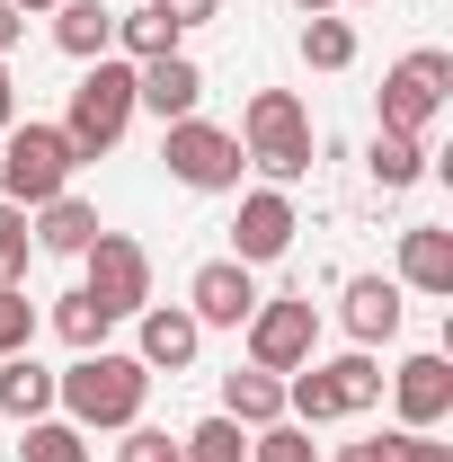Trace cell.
<instances>
[{
    "mask_svg": "<svg viewBox=\"0 0 453 462\" xmlns=\"http://www.w3.org/2000/svg\"><path fill=\"white\" fill-rule=\"evenodd\" d=\"M80 293H89L107 320H134V311L152 302V249L125 240V231H98V240L80 249Z\"/></svg>",
    "mask_w": 453,
    "mask_h": 462,
    "instance_id": "obj_7",
    "label": "cell"
},
{
    "mask_svg": "<svg viewBox=\"0 0 453 462\" xmlns=\"http://www.w3.org/2000/svg\"><path fill=\"white\" fill-rule=\"evenodd\" d=\"M249 462H320V445H311V427L276 418V427H258V436H249Z\"/></svg>",
    "mask_w": 453,
    "mask_h": 462,
    "instance_id": "obj_28",
    "label": "cell"
},
{
    "mask_svg": "<svg viewBox=\"0 0 453 462\" xmlns=\"http://www.w3.org/2000/svg\"><path fill=\"white\" fill-rule=\"evenodd\" d=\"M383 392H392V409H400V427H445L453 418V365L427 346V356H400L392 374H383Z\"/></svg>",
    "mask_w": 453,
    "mask_h": 462,
    "instance_id": "obj_10",
    "label": "cell"
},
{
    "mask_svg": "<svg viewBox=\"0 0 453 462\" xmlns=\"http://www.w3.org/2000/svg\"><path fill=\"white\" fill-rule=\"evenodd\" d=\"M223 418L249 427V436L276 427V418H284V374H258V365H249V374H223Z\"/></svg>",
    "mask_w": 453,
    "mask_h": 462,
    "instance_id": "obj_18",
    "label": "cell"
},
{
    "mask_svg": "<svg viewBox=\"0 0 453 462\" xmlns=\"http://www.w3.org/2000/svg\"><path fill=\"white\" fill-rule=\"evenodd\" d=\"M240 338H249L258 374H302L311 346H320V311H311V293H258V311L240 320Z\"/></svg>",
    "mask_w": 453,
    "mask_h": 462,
    "instance_id": "obj_5",
    "label": "cell"
},
{
    "mask_svg": "<svg viewBox=\"0 0 453 462\" xmlns=\"http://www.w3.org/2000/svg\"><path fill=\"white\" fill-rule=\"evenodd\" d=\"M27 258H36V240H27V205L0 196V293L27 285Z\"/></svg>",
    "mask_w": 453,
    "mask_h": 462,
    "instance_id": "obj_27",
    "label": "cell"
},
{
    "mask_svg": "<svg viewBox=\"0 0 453 462\" xmlns=\"http://www.w3.org/2000/svg\"><path fill=\"white\" fill-rule=\"evenodd\" d=\"M27 338H36V302L18 285V293H0V356H27Z\"/></svg>",
    "mask_w": 453,
    "mask_h": 462,
    "instance_id": "obj_29",
    "label": "cell"
},
{
    "mask_svg": "<svg viewBox=\"0 0 453 462\" xmlns=\"http://www.w3.org/2000/svg\"><path fill=\"white\" fill-rule=\"evenodd\" d=\"M54 45L71 62L116 54V9H107V0H54Z\"/></svg>",
    "mask_w": 453,
    "mask_h": 462,
    "instance_id": "obj_17",
    "label": "cell"
},
{
    "mask_svg": "<svg viewBox=\"0 0 453 462\" xmlns=\"http://www.w3.org/2000/svg\"><path fill=\"white\" fill-rule=\"evenodd\" d=\"M329 462H383V436H356V445H338Z\"/></svg>",
    "mask_w": 453,
    "mask_h": 462,
    "instance_id": "obj_33",
    "label": "cell"
},
{
    "mask_svg": "<svg viewBox=\"0 0 453 462\" xmlns=\"http://www.w3.org/2000/svg\"><path fill=\"white\" fill-rule=\"evenodd\" d=\"M347 338L356 346L400 338V285L392 276H347Z\"/></svg>",
    "mask_w": 453,
    "mask_h": 462,
    "instance_id": "obj_16",
    "label": "cell"
},
{
    "mask_svg": "<svg viewBox=\"0 0 453 462\" xmlns=\"http://www.w3.org/2000/svg\"><path fill=\"white\" fill-rule=\"evenodd\" d=\"M134 320H143V346H134V356H143L152 374H187V365H196L205 329H196V311H187V302H143Z\"/></svg>",
    "mask_w": 453,
    "mask_h": 462,
    "instance_id": "obj_13",
    "label": "cell"
},
{
    "mask_svg": "<svg viewBox=\"0 0 453 462\" xmlns=\"http://www.w3.org/2000/svg\"><path fill=\"white\" fill-rule=\"evenodd\" d=\"M18 462H89V436H80L71 418H27V436H18Z\"/></svg>",
    "mask_w": 453,
    "mask_h": 462,
    "instance_id": "obj_25",
    "label": "cell"
},
{
    "mask_svg": "<svg viewBox=\"0 0 453 462\" xmlns=\"http://www.w3.org/2000/svg\"><path fill=\"white\" fill-rule=\"evenodd\" d=\"M98 231H107V223H98V205H89V196H71V187H62L54 205H36V214H27V240H36V249H54V258H80Z\"/></svg>",
    "mask_w": 453,
    "mask_h": 462,
    "instance_id": "obj_14",
    "label": "cell"
},
{
    "mask_svg": "<svg viewBox=\"0 0 453 462\" xmlns=\"http://www.w3.org/2000/svg\"><path fill=\"white\" fill-rule=\"evenodd\" d=\"M116 462H178V436L134 418V427H125V445H116Z\"/></svg>",
    "mask_w": 453,
    "mask_h": 462,
    "instance_id": "obj_30",
    "label": "cell"
},
{
    "mask_svg": "<svg viewBox=\"0 0 453 462\" xmlns=\"http://www.w3.org/2000/svg\"><path fill=\"white\" fill-rule=\"evenodd\" d=\"M71 170H80V152L62 143V125H9L0 134V196L9 205H54L62 187H71Z\"/></svg>",
    "mask_w": 453,
    "mask_h": 462,
    "instance_id": "obj_4",
    "label": "cell"
},
{
    "mask_svg": "<svg viewBox=\"0 0 453 462\" xmlns=\"http://www.w3.org/2000/svg\"><path fill=\"white\" fill-rule=\"evenodd\" d=\"M54 329H62V346H71V356H89V346H107V329H116V320H107V311H98V302H89L80 285H71V293L54 302Z\"/></svg>",
    "mask_w": 453,
    "mask_h": 462,
    "instance_id": "obj_26",
    "label": "cell"
},
{
    "mask_svg": "<svg viewBox=\"0 0 453 462\" xmlns=\"http://www.w3.org/2000/svg\"><path fill=\"white\" fill-rule=\"evenodd\" d=\"M240 161L267 170V187H293V178L311 170V107L293 89H258L240 107Z\"/></svg>",
    "mask_w": 453,
    "mask_h": 462,
    "instance_id": "obj_2",
    "label": "cell"
},
{
    "mask_svg": "<svg viewBox=\"0 0 453 462\" xmlns=\"http://www.w3.org/2000/svg\"><path fill=\"white\" fill-rule=\"evenodd\" d=\"M187 311H196V329H240V320L258 311V267L205 258V267L187 276Z\"/></svg>",
    "mask_w": 453,
    "mask_h": 462,
    "instance_id": "obj_11",
    "label": "cell"
},
{
    "mask_svg": "<svg viewBox=\"0 0 453 462\" xmlns=\"http://www.w3.org/2000/svg\"><path fill=\"white\" fill-rule=\"evenodd\" d=\"M347 9H374V0H347Z\"/></svg>",
    "mask_w": 453,
    "mask_h": 462,
    "instance_id": "obj_38",
    "label": "cell"
},
{
    "mask_svg": "<svg viewBox=\"0 0 453 462\" xmlns=\"http://www.w3.org/2000/svg\"><path fill=\"white\" fill-rule=\"evenodd\" d=\"M9 9H18V18H36V9H54V0H9Z\"/></svg>",
    "mask_w": 453,
    "mask_h": 462,
    "instance_id": "obj_37",
    "label": "cell"
},
{
    "mask_svg": "<svg viewBox=\"0 0 453 462\" xmlns=\"http://www.w3.org/2000/svg\"><path fill=\"white\" fill-rule=\"evenodd\" d=\"M161 161H170L178 187H196V196H223V187H240V134L231 125H205V116H178L170 134H161Z\"/></svg>",
    "mask_w": 453,
    "mask_h": 462,
    "instance_id": "obj_8",
    "label": "cell"
},
{
    "mask_svg": "<svg viewBox=\"0 0 453 462\" xmlns=\"http://www.w3.org/2000/svg\"><path fill=\"white\" fill-rule=\"evenodd\" d=\"M320 374H329V383H338V401H347V418H356V409H374V401H383V365H374V346H347V356H329V365H320Z\"/></svg>",
    "mask_w": 453,
    "mask_h": 462,
    "instance_id": "obj_23",
    "label": "cell"
},
{
    "mask_svg": "<svg viewBox=\"0 0 453 462\" xmlns=\"http://www.w3.org/2000/svg\"><path fill=\"white\" fill-rule=\"evenodd\" d=\"M116 45H125V62H161L178 54V27L161 9H116Z\"/></svg>",
    "mask_w": 453,
    "mask_h": 462,
    "instance_id": "obj_22",
    "label": "cell"
},
{
    "mask_svg": "<svg viewBox=\"0 0 453 462\" xmlns=\"http://www.w3.org/2000/svg\"><path fill=\"white\" fill-rule=\"evenodd\" d=\"M134 62L98 54L89 71H80V89H71V116H62V143L80 152V161H98V152H116L125 143V125H134Z\"/></svg>",
    "mask_w": 453,
    "mask_h": 462,
    "instance_id": "obj_3",
    "label": "cell"
},
{
    "mask_svg": "<svg viewBox=\"0 0 453 462\" xmlns=\"http://www.w3.org/2000/svg\"><path fill=\"white\" fill-rule=\"evenodd\" d=\"M293 9H302V18H320V9H338V0H293Z\"/></svg>",
    "mask_w": 453,
    "mask_h": 462,
    "instance_id": "obj_36",
    "label": "cell"
},
{
    "mask_svg": "<svg viewBox=\"0 0 453 462\" xmlns=\"http://www.w3.org/2000/svg\"><path fill=\"white\" fill-rule=\"evenodd\" d=\"M365 170H374L383 196H400V187H418V178H427V143H418V134H374Z\"/></svg>",
    "mask_w": 453,
    "mask_h": 462,
    "instance_id": "obj_20",
    "label": "cell"
},
{
    "mask_svg": "<svg viewBox=\"0 0 453 462\" xmlns=\"http://www.w3.org/2000/svg\"><path fill=\"white\" fill-rule=\"evenodd\" d=\"M383 462H453V454L427 436V427H392V436H383Z\"/></svg>",
    "mask_w": 453,
    "mask_h": 462,
    "instance_id": "obj_31",
    "label": "cell"
},
{
    "mask_svg": "<svg viewBox=\"0 0 453 462\" xmlns=\"http://www.w3.org/2000/svg\"><path fill=\"white\" fill-rule=\"evenodd\" d=\"M0 409L27 427V418H54V374L36 356H0Z\"/></svg>",
    "mask_w": 453,
    "mask_h": 462,
    "instance_id": "obj_19",
    "label": "cell"
},
{
    "mask_svg": "<svg viewBox=\"0 0 453 462\" xmlns=\"http://www.w3.org/2000/svg\"><path fill=\"white\" fill-rule=\"evenodd\" d=\"M293 231H302L293 196H284V187H249L240 214H231V258H240V267H267V258L293 249Z\"/></svg>",
    "mask_w": 453,
    "mask_h": 462,
    "instance_id": "obj_9",
    "label": "cell"
},
{
    "mask_svg": "<svg viewBox=\"0 0 453 462\" xmlns=\"http://www.w3.org/2000/svg\"><path fill=\"white\" fill-rule=\"evenodd\" d=\"M400 285L409 293H453V231L445 223H409L400 231Z\"/></svg>",
    "mask_w": 453,
    "mask_h": 462,
    "instance_id": "obj_15",
    "label": "cell"
},
{
    "mask_svg": "<svg viewBox=\"0 0 453 462\" xmlns=\"http://www.w3.org/2000/svg\"><path fill=\"white\" fill-rule=\"evenodd\" d=\"M152 401V365L143 356H116V346H89L54 374V409L89 436V427H134Z\"/></svg>",
    "mask_w": 453,
    "mask_h": 462,
    "instance_id": "obj_1",
    "label": "cell"
},
{
    "mask_svg": "<svg viewBox=\"0 0 453 462\" xmlns=\"http://www.w3.org/2000/svg\"><path fill=\"white\" fill-rule=\"evenodd\" d=\"M302 62H311V71H347V62H356V27H347L338 9L302 18Z\"/></svg>",
    "mask_w": 453,
    "mask_h": 462,
    "instance_id": "obj_24",
    "label": "cell"
},
{
    "mask_svg": "<svg viewBox=\"0 0 453 462\" xmlns=\"http://www.w3.org/2000/svg\"><path fill=\"white\" fill-rule=\"evenodd\" d=\"M178 462H249V427H231L223 409H214V418H196L178 436Z\"/></svg>",
    "mask_w": 453,
    "mask_h": 462,
    "instance_id": "obj_21",
    "label": "cell"
},
{
    "mask_svg": "<svg viewBox=\"0 0 453 462\" xmlns=\"http://www.w3.org/2000/svg\"><path fill=\"white\" fill-rule=\"evenodd\" d=\"M18 125V80H9V62H0V134Z\"/></svg>",
    "mask_w": 453,
    "mask_h": 462,
    "instance_id": "obj_35",
    "label": "cell"
},
{
    "mask_svg": "<svg viewBox=\"0 0 453 462\" xmlns=\"http://www.w3.org/2000/svg\"><path fill=\"white\" fill-rule=\"evenodd\" d=\"M134 107H152L161 125L205 107V62L196 54H161V62H134Z\"/></svg>",
    "mask_w": 453,
    "mask_h": 462,
    "instance_id": "obj_12",
    "label": "cell"
},
{
    "mask_svg": "<svg viewBox=\"0 0 453 462\" xmlns=\"http://www.w3.org/2000/svg\"><path fill=\"white\" fill-rule=\"evenodd\" d=\"M445 98H453V54H436V45L400 54L383 71V134H418L427 143V125L445 116Z\"/></svg>",
    "mask_w": 453,
    "mask_h": 462,
    "instance_id": "obj_6",
    "label": "cell"
},
{
    "mask_svg": "<svg viewBox=\"0 0 453 462\" xmlns=\"http://www.w3.org/2000/svg\"><path fill=\"white\" fill-rule=\"evenodd\" d=\"M143 9H161L178 36H187V27H214V9H223V0H143Z\"/></svg>",
    "mask_w": 453,
    "mask_h": 462,
    "instance_id": "obj_32",
    "label": "cell"
},
{
    "mask_svg": "<svg viewBox=\"0 0 453 462\" xmlns=\"http://www.w3.org/2000/svg\"><path fill=\"white\" fill-rule=\"evenodd\" d=\"M18 36H27V18H18V9L0 0V62H9V45H18Z\"/></svg>",
    "mask_w": 453,
    "mask_h": 462,
    "instance_id": "obj_34",
    "label": "cell"
}]
</instances>
